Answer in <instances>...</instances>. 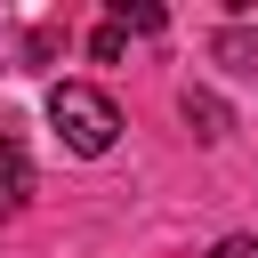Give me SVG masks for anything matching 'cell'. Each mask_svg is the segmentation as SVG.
<instances>
[{
  "label": "cell",
  "mask_w": 258,
  "mask_h": 258,
  "mask_svg": "<svg viewBox=\"0 0 258 258\" xmlns=\"http://www.w3.org/2000/svg\"><path fill=\"white\" fill-rule=\"evenodd\" d=\"M210 258H258V234H226V242H218Z\"/></svg>",
  "instance_id": "7"
},
{
  "label": "cell",
  "mask_w": 258,
  "mask_h": 258,
  "mask_svg": "<svg viewBox=\"0 0 258 258\" xmlns=\"http://www.w3.org/2000/svg\"><path fill=\"white\" fill-rule=\"evenodd\" d=\"M218 56H226L234 73H250V56H258V40H250L242 24H226V32H218Z\"/></svg>",
  "instance_id": "5"
},
{
  "label": "cell",
  "mask_w": 258,
  "mask_h": 258,
  "mask_svg": "<svg viewBox=\"0 0 258 258\" xmlns=\"http://www.w3.org/2000/svg\"><path fill=\"white\" fill-rule=\"evenodd\" d=\"M113 24H121V32H161L169 16H161L153 0H113Z\"/></svg>",
  "instance_id": "4"
},
{
  "label": "cell",
  "mask_w": 258,
  "mask_h": 258,
  "mask_svg": "<svg viewBox=\"0 0 258 258\" xmlns=\"http://www.w3.org/2000/svg\"><path fill=\"white\" fill-rule=\"evenodd\" d=\"M185 129H194L202 145H218V137L234 129V113H226V105H218L210 89H185Z\"/></svg>",
  "instance_id": "3"
},
{
  "label": "cell",
  "mask_w": 258,
  "mask_h": 258,
  "mask_svg": "<svg viewBox=\"0 0 258 258\" xmlns=\"http://www.w3.org/2000/svg\"><path fill=\"white\" fill-rule=\"evenodd\" d=\"M121 48H129V32H121V24H113V16H105V24H97V32H89V56H97V64H113V56H121Z\"/></svg>",
  "instance_id": "6"
},
{
  "label": "cell",
  "mask_w": 258,
  "mask_h": 258,
  "mask_svg": "<svg viewBox=\"0 0 258 258\" xmlns=\"http://www.w3.org/2000/svg\"><path fill=\"white\" fill-rule=\"evenodd\" d=\"M48 121H56V137H64L81 161L113 153V137H121V105H113L105 89H89V81H56V89H48Z\"/></svg>",
  "instance_id": "1"
},
{
  "label": "cell",
  "mask_w": 258,
  "mask_h": 258,
  "mask_svg": "<svg viewBox=\"0 0 258 258\" xmlns=\"http://www.w3.org/2000/svg\"><path fill=\"white\" fill-rule=\"evenodd\" d=\"M24 202H32V153H24L16 121L0 113V218H16Z\"/></svg>",
  "instance_id": "2"
}]
</instances>
